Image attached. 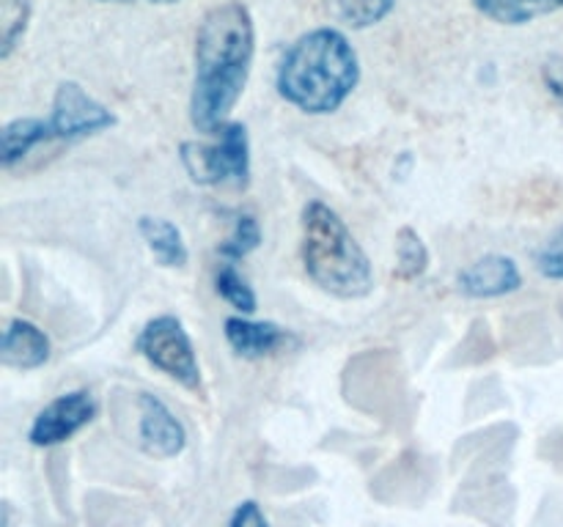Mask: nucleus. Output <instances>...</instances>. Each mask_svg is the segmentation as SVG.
Returning <instances> with one entry per match:
<instances>
[{"instance_id":"f257e3e1","label":"nucleus","mask_w":563,"mask_h":527,"mask_svg":"<svg viewBox=\"0 0 563 527\" xmlns=\"http://www.w3.org/2000/svg\"><path fill=\"white\" fill-rule=\"evenodd\" d=\"M256 58V22L242 0L212 5L198 22L192 53L190 124L198 135L214 137L231 121L251 80Z\"/></svg>"},{"instance_id":"f03ea898","label":"nucleus","mask_w":563,"mask_h":527,"mask_svg":"<svg viewBox=\"0 0 563 527\" xmlns=\"http://www.w3.org/2000/svg\"><path fill=\"white\" fill-rule=\"evenodd\" d=\"M361 58L339 27H313L302 33L275 75L280 99L306 115H330L355 93Z\"/></svg>"},{"instance_id":"7ed1b4c3","label":"nucleus","mask_w":563,"mask_h":527,"mask_svg":"<svg viewBox=\"0 0 563 527\" xmlns=\"http://www.w3.org/2000/svg\"><path fill=\"white\" fill-rule=\"evenodd\" d=\"M300 261L308 280L335 300H366L377 285L374 264L346 220L311 198L300 212Z\"/></svg>"},{"instance_id":"20e7f679","label":"nucleus","mask_w":563,"mask_h":527,"mask_svg":"<svg viewBox=\"0 0 563 527\" xmlns=\"http://www.w3.org/2000/svg\"><path fill=\"white\" fill-rule=\"evenodd\" d=\"M179 162L192 184L198 187H236L251 184V135L242 121H229L212 143L181 141Z\"/></svg>"},{"instance_id":"39448f33","label":"nucleus","mask_w":563,"mask_h":527,"mask_svg":"<svg viewBox=\"0 0 563 527\" xmlns=\"http://www.w3.org/2000/svg\"><path fill=\"white\" fill-rule=\"evenodd\" d=\"M135 351L157 368L159 373L176 382L185 390H201L203 371L201 360H198L196 344H192L190 333H187L185 322L174 313H159L152 316L135 335Z\"/></svg>"},{"instance_id":"423d86ee","label":"nucleus","mask_w":563,"mask_h":527,"mask_svg":"<svg viewBox=\"0 0 563 527\" xmlns=\"http://www.w3.org/2000/svg\"><path fill=\"white\" fill-rule=\"evenodd\" d=\"M47 121L53 141L58 143L86 141V137L108 132L119 124L113 110L99 102L97 97H91L77 80L58 82Z\"/></svg>"},{"instance_id":"0eeeda50","label":"nucleus","mask_w":563,"mask_h":527,"mask_svg":"<svg viewBox=\"0 0 563 527\" xmlns=\"http://www.w3.org/2000/svg\"><path fill=\"white\" fill-rule=\"evenodd\" d=\"M97 415L99 404L91 390H66L33 415L31 426H27V442L42 450L60 448L69 439H75L82 428L91 426Z\"/></svg>"},{"instance_id":"6e6552de","label":"nucleus","mask_w":563,"mask_h":527,"mask_svg":"<svg viewBox=\"0 0 563 527\" xmlns=\"http://www.w3.org/2000/svg\"><path fill=\"white\" fill-rule=\"evenodd\" d=\"M137 445L159 461L176 459L187 450V428L159 395H137Z\"/></svg>"},{"instance_id":"1a4fd4ad","label":"nucleus","mask_w":563,"mask_h":527,"mask_svg":"<svg viewBox=\"0 0 563 527\" xmlns=\"http://www.w3.org/2000/svg\"><path fill=\"white\" fill-rule=\"evenodd\" d=\"M223 335L225 344L242 360H264V357H275L300 344V338L289 327H280L275 322H262V318L253 316H242V313L225 318Z\"/></svg>"},{"instance_id":"9d476101","label":"nucleus","mask_w":563,"mask_h":527,"mask_svg":"<svg viewBox=\"0 0 563 527\" xmlns=\"http://www.w3.org/2000/svg\"><path fill=\"white\" fill-rule=\"evenodd\" d=\"M456 289L467 300H498L522 289V269L511 256L487 253L456 272Z\"/></svg>"},{"instance_id":"9b49d317","label":"nucleus","mask_w":563,"mask_h":527,"mask_svg":"<svg viewBox=\"0 0 563 527\" xmlns=\"http://www.w3.org/2000/svg\"><path fill=\"white\" fill-rule=\"evenodd\" d=\"M49 355H53V340L36 322L22 316L5 322L3 333H0V362L5 368L36 371V368L47 366Z\"/></svg>"},{"instance_id":"f8f14e48","label":"nucleus","mask_w":563,"mask_h":527,"mask_svg":"<svg viewBox=\"0 0 563 527\" xmlns=\"http://www.w3.org/2000/svg\"><path fill=\"white\" fill-rule=\"evenodd\" d=\"M53 143L49 121L38 115H20V119L5 121L0 130V168L14 170L22 159L38 146Z\"/></svg>"},{"instance_id":"ddd939ff","label":"nucleus","mask_w":563,"mask_h":527,"mask_svg":"<svg viewBox=\"0 0 563 527\" xmlns=\"http://www.w3.org/2000/svg\"><path fill=\"white\" fill-rule=\"evenodd\" d=\"M137 234L146 242L148 253L154 256V261L165 269H181L190 261V247H187L185 234L176 223H170L168 217H152V214H143L137 220Z\"/></svg>"},{"instance_id":"4468645a","label":"nucleus","mask_w":563,"mask_h":527,"mask_svg":"<svg viewBox=\"0 0 563 527\" xmlns=\"http://www.w3.org/2000/svg\"><path fill=\"white\" fill-rule=\"evenodd\" d=\"M478 14L498 25H528L539 16L555 14L563 9V0H473Z\"/></svg>"},{"instance_id":"2eb2a0df","label":"nucleus","mask_w":563,"mask_h":527,"mask_svg":"<svg viewBox=\"0 0 563 527\" xmlns=\"http://www.w3.org/2000/svg\"><path fill=\"white\" fill-rule=\"evenodd\" d=\"M429 264H432V253H429L423 236L412 225H401L396 231V280L416 283V280H421L429 272Z\"/></svg>"},{"instance_id":"dca6fc26","label":"nucleus","mask_w":563,"mask_h":527,"mask_svg":"<svg viewBox=\"0 0 563 527\" xmlns=\"http://www.w3.org/2000/svg\"><path fill=\"white\" fill-rule=\"evenodd\" d=\"M214 291H218L220 300L229 307H234V313L242 316H256L258 311V294L251 285V280L236 269L234 261H223L214 269Z\"/></svg>"},{"instance_id":"f3484780","label":"nucleus","mask_w":563,"mask_h":527,"mask_svg":"<svg viewBox=\"0 0 563 527\" xmlns=\"http://www.w3.org/2000/svg\"><path fill=\"white\" fill-rule=\"evenodd\" d=\"M262 242H264V231L256 214L240 212L234 217V223H231L229 236L218 245V256L223 258V261L236 264L242 261V258L251 256V253H256L258 247H262Z\"/></svg>"},{"instance_id":"a211bd4d","label":"nucleus","mask_w":563,"mask_h":527,"mask_svg":"<svg viewBox=\"0 0 563 527\" xmlns=\"http://www.w3.org/2000/svg\"><path fill=\"white\" fill-rule=\"evenodd\" d=\"M31 0H0V60H9L31 25Z\"/></svg>"},{"instance_id":"6ab92c4d","label":"nucleus","mask_w":563,"mask_h":527,"mask_svg":"<svg viewBox=\"0 0 563 527\" xmlns=\"http://www.w3.org/2000/svg\"><path fill=\"white\" fill-rule=\"evenodd\" d=\"M328 3L335 16L355 31L379 25L396 9V0H328Z\"/></svg>"},{"instance_id":"aec40b11","label":"nucleus","mask_w":563,"mask_h":527,"mask_svg":"<svg viewBox=\"0 0 563 527\" xmlns=\"http://www.w3.org/2000/svg\"><path fill=\"white\" fill-rule=\"evenodd\" d=\"M533 267L544 280H563V225L539 247Z\"/></svg>"},{"instance_id":"412c9836","label":"nucleus","mask_w":563,"mask_h":527,"mask_svg":"<svg viewBox=\"0 0 563 527\" xmlns=\"http://www.w3.org/2000/svg\"><path fill=\"white\" fill-rule=\"evenodd\" d=\"M225 527H273V525H269V516L264 514L258 500H240V503L234 505V511L229 514Z\"/></svg>"},{"instance_id":"4be33fe9","label":"nucleus","mask_w":563,"mask_h":527,"mask_svg":"<svg viewBox=\"0 0 563 527\" xmlns=\"http://www.w3.org/2000/svg\"><path fill=\"white\" fill-rule=\"evenodd\" d=\"M544 88L555 97V102L563 104V55H555L542 66Z\"/></svg>"},{"instance_id":"5701e85b","label":"nucleus","mask_w":563,"mask_h":527,"mask_svg":"<svg viewBox=\"0 0 563 527\" xmlns=\"http://www.w3.org/2000/svg\"><path fill=\"white\" fill-rule=\"evenodd\" d=\"M148 3H157V5H170V3H179V0H148Z\"/></svg>"},{"instance_id":"b1692460","label":"nucleus","mask_w":563,"mask_h":527,"mask_svg":"<svg viewBox=\"0 0 563 527\" xmlns=\"http://www.w3.org/2000/svg\"><path fill=\"white\" fill-rule=\"evenodd\" d=\"M99 3H132V0H99Z\"/></svg>"}]
</instances>
